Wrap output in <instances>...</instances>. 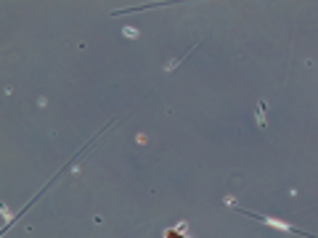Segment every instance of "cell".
I'll use <instances>...</instances> for the list:
<instances>
[{
    "label": "cell",
    "instance_id": "6da1fadb",
    "mask_svg": "<svg viewBox=\"0 0 318 238\" xmlns=\"http://www.w3.org/2000/svg\"><path fill=\"white\" fill-rule=\"evenodd\" d=\"M233 209H239L236 204H231ZM242 214H247V217H252V220H260V223H265V225H271V228H278V230H284V233H297V236H303V238H313L310 233H305V230H300V228H294V225H289V223H284V220H276V217H265V214H255V212H244V209H239Z\"/></svg>",
    "mask_w": 318,
    "mask_h": 238
},
{
    "label": "cell",
    "instance_id": "7a4b0ae2",
    "mask_svg": "<svg viewBox=\"0 0 318 238\" xmlns=\"http://www.w3.org/2000/svg\"><path fill=\"white\" fill-rule=\"evenodd\" d=\"M165 238H191L188 225L186 223H178V225H172V228H167L165 230Z\"/></svg>",
    "mask_w": 318,
    "mask_h": 238
},
{
    "label": "cell",
    "instance_id": "3957f363",
    "mask_svg": "<svg viewBox=\"0 0 318 238\" xmlns=\"http://www.w3.org/2000/svg\"><path fill=\"white\" fill-rule=\"evenodd\" d=\"M265 111H268V104H265V101H260V104H257V111H255V117H257V127H260V130H268Z\"/></svg>",
    "mask_w": 318,
    "mask_h": 238
},
{
    "label": "cell",
    "instance_id": "277c9868",
    "mask_svg": "<svg viewBox=\"0 0 318 238\" xmlns=\"http://www.w3.org/2000/svg\"><path fill=\"white\" fill-rule=\"evenodd\" d=\"M191 50H194V48H188V50H186V53H183V56H178V59H172V61H170V64H167V66H165V69H167V72H172V69H175V66H178V64H181V61H183V59H186V56H191Z\"/></svg>",
    "mask_w": 318,
    "mask_h": 238
},
{
    "label": "cell",
    "instance_id": "5b68a950",
    "mask_svg": "<svg viewBox=\"0 0 318 238\" xmlns=\"http://www.w3.org/2000/svg\"><path fill=\"white\" fill-rule=\"evenodd\" d=\"M122 35H125V37H138V30H136V27H125Z\"/></svg>",
    "mask_w": 318,
    "mask_h": 238
}]
</instances>
